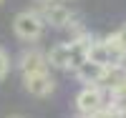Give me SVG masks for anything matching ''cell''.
Here are the masks:
<instances>
[{
  "mask_svg": "<svg viewBox=\"0 0 126 118\" xmlns=\"http://www.w3.org/2000/svg\"><path fill=\"white\" fill-rule=\"evenodd\" d=\"M8 70H10V58H8V53L0 48V80L8 76Z\"/></svg>",
  "mask_w": 126,
  "mask_h": 118,
  "instance_id": "obj_10",
  "label": "cell"
},
{
  "mask_svg": "<svg viewBox=\"0 0 126 118\" xmlns=\"http://www.w3.org/2000/svg\"><path fill=\"white\" fill-rule=\"evenodd\" d=\"M18 70L23 73H38V70H48V58H46V53H40L35 48H28L20 53V58H18Z\"/></svg>",
  "mask_w": 126,
  "mask_h": 118,
  "instance_id": "obj_5",
  "label": "cell"
},
{
  "mask_svg": "<svg viewBox=\"0 0 126 118\" xmlns=\"http://www.w3.org/2000/svg\"><path fill=\"white\" fill-rule=\"evenodd\" d=\"M43 30H46V23H43V18H40L35 10H23V13H18L15 20H13V33L20 40H25V43H35L43 35Z\"/></svg>",
  "mask_w": 126,
  "mask_h": 118,
  "instance_id": "obj_1",
  "label": "cell"
},
{
  "mask_svg": "<svg viewBox=\"0 0 126 118\" xmlns=\"http://www.w3.org/2000/svg\"><path fill=\"white\" fill-rule=\"evenodd\" d=\"M23 88L35 95V98H48L56 91V80L48 76V70H38V73H25L23 76Z\"/></svg>",
  "mask_w": 126,
  "mask_h": 118,
  "instance_id": "obj_4",
  "label": "cell"
},
{
  "mask_svg": "<svg viewBox=\"0 0 126 118\" xmlns=\"http://www.w3.org/2000/svg\"><path fill=\"white\" fill-rule=\"evenodd\" d=\"M76 70V76L83 80V83H98L101 76H103V70H106V66H101V63H93V60H83L78 68H73Z\"/></svg>",
  "mask_w": 126,
  "mask_h": 118,
  "instance_id": "obj_7",
  "label": "cell"
},
{
  "mask_svg": "<svg viewBox=\"0 0 126 118\" xmlns=\"http://www.w3.org/2000/svg\"><path fill=\"white\" fill-rule=\"evenodd\" d=\"M35 13L43 18L46 25H53V28H66L71 23V18H73L71 8L56 3V0H38V10Z\"/></svg>",
  "mask_w": 126,
  "mask_h": 118,
  "instance_id": "obj_3",
  "label": "cell"
},
{
  "mask_svg": "<svg viewBox=\"0 0 126 118\" xmlns=\"http://www.w3.org/2000/svg\"><path fill=\"white\" fill-rule=\"evenodd\" d=\"M109 45V50L113 53V58L119 55V53H126V25H121L116 33H111L106 40H103Z\"/></svg>",
  "mask_w": 126,
  "mask_h": 118,
  "instance_id": "obj_9",
  "label": "cell"
},
{
  "mask_svg": "<svg viewBox=\"0 0 126 118\" xmlns=\"http://www.w3.org/2000/svg\"><path fill=\"white\" fill-rule=\"evenodd\" d=\"M86 58H88V60H93V63H101V66H109V63L113 60V53L109 50V45H106L103 40H93L91 45H88Z\"/></svg>",
  "mask_w": 126,
  "mask_h": 118,
  "instance_id": "obj_8",
  "label": "cell"
},
{
  "mask_svg": "<svg viewBox=\"0 0 126 118\" xmlns=\"http://www.w3.org/2000/svg\"><path fill=\"white\" fill-rule=\"evenodd\" d=\"M0 5H3V0H0Z\"/></svg>",
  "mask_w": 126,
  "mask_h": 118,
  "instance_id": "obj_12",
  "label": "cell"
},
{
  "mask_svg": "<svg viewBox=\"0 0 126 118\" xmlns=\"http://www.w3.org/2000/svg\"><path fill=\"white\" fill-rule=\"evenodd\" d=\"M46 58H48V66L50 68L68 70L71 68V45H68V43H56V45L46 53Z\"/></svg>",
  "mask_w": 126,
  "mask_h": 118,
  "instance_id": "obj_6",
  "label": "cell"
},
{
  "mask_svg": "<svg viewBox=\"0 0 126 118\" xmlns=\"http://www.w3.org/2000/svg\"><path fill=\"white\" fill-rule=\"evenodd\" d=\"M103 103H106V91L96 83H86V88L76 95V111L81 116H98Z\"/></svg>",
  "mask_w": 126,
  "mask_h": 118,
  "instance_id": "obj_2",
  "label": "cell"
},
{
  "mask_svg": "<svg viewBox=\"0 0 126 118\" xmlns=\"http://www.w3.org/2000/svg\"><path fill=\"white\" fill-rule=\"evenodd\" d=\"M121 108H124V116H126V98H124V105H121Z\"/></svg>",
  "mask_w": 126,
  "mask_h": 118,
  "instance_id": "obj_11",
  "label": "cell"
}]
</instances>
